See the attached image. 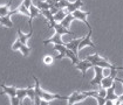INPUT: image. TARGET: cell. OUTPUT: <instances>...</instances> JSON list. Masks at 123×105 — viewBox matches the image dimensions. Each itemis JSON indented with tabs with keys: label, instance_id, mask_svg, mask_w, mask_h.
Returning a JSON list of instances; mask_svg holds the SVG:
<instances>
[{
	"label": "cell",
	"instance_id": "obj_1",
	"mask_svg": "<svg viewBox=\"0 0 123 105\" xmlns=\"http://www.w3.org/2000/svg\"><path fill=\"white\" fill-rule=\"evenodd\" d=\"M34 78V82H35V86H34V90H35V95H38L41 99H45V100H54V99H62V100H67L68 97H65V96H60V95H55V94H49V92H46L43 91L41 88H40V82L39 79L35 76H33Z\"/></svg>",
	"mask_w": 123,
	"mask_h": 105
},
{
	"label": "cell",
	"instance_id": "obj_2",
	"mask_svg": "<svg viewBox=\"0 0 123 105\" xmlns=\"http://www.w3.org/2000/svg\"><path fill=\"white\" fill-rule=\"evenodd\" d=\"M97 91H74L72 95L68 97V105H74L79 102H82L87 97H96Z\"/></svg>",
	"mask_w": 123,
	"mask_h": 105
},
{
	"label": "cell",
	"instance_id": "obj_3",
	"mask_svg": "<svg viewBox=\"0 0 123 105\" xmlns=\"http://www.w3.org/2000/svg\"><path fill=\"white\" fill-rule=\"evenodd\" d=\"M49 28H54L55 29V32L59 33L60 35H63V34H69V35H74V33L73 32H70L68 28L66 27H63L60 22H55V20H53V21H50L49 22Z\"/></svg>",
	"mask_w": 123,
	"mask_h": 105
},
{
	"label": "cell",
	"instance_id": "obj_4",
	"mask_svg": "<svg viewBox=\"0 0 123 105\" xmlns=\"http://www.w3.org/2000/svg\"><path fill=\"white\" fill-rule=\"evenodd\" d=\"M94 71H95V77L90 81V84L92 85H100L101 84V81L103 78V68L94 66Z\"/></svg>",
	"mask_w": 123,
	"mask_h": 105
},
{
	"label": "cell",
	"instance_id": "obj_5",
	"mask_svg": "<svg viewBox=\"0 0 123 105\" xmlns=\"http://www.w3.org/2000/svg\"><path fill=\"white\" fill-rule=\"evenodd\" d=\"M92 33H93V29L90 27V28H89V33L87 34V36L81 40V42H80V44H79V50L82 49V48H85L86 46H90V47H93V48H96V46L94 44V42L92 41Z\"/></svg>",
	"mask_w": 123,
	"mask_h": 105
},
{
	"label": "cell",
	"instance_id": "obj_6",
	"mask_svg": "<svg viewBox=\"0 0 123 105\" xmlns=\"http://www.w3.org/2000/svg\"><path fill=\"white\" fill-rule=\"evenodd\" d=\"M75 66L79 70L82 71V77H85L86 76V71H87L89 68H93V63L89 62L88 60H83V61H79Z\"/></svg>",
	"mask_w": 123,
	"mask_h": 105
},
{
	"label": "cell",
	"instance_id": "obj_7",
	"mask_svg": "<svg viewBox=\"0 0 123 105\" xmlns=\"http://www.w3.org/2000/svg\"><path fill=\"white\" fill-rule=\"evenodd\" d=\"M72 14H73L74 19H77V20H81V21H83L86 25L88 26V28H90V26H89V23H88V21H87V15L89 14L88 12H81V11H80V8H79V10L74 11Z\"/></svg>",
	"mask_w": 123,
	"mask_h": 105
},
{
	"label": "cell",
	"instance_id": "obj_8",
	"mask_svg": "<svg viewBox=\"0 0 123 105\" xmlns=\"http://www.w3.org/2000/svg\"><path fill=\"white\" fill-rule=\"evenodd\" d=\"M82 5H83V2H82L81 0H76V1H74V2H70L66 8H63V10L66 11L67 14H70V13H73L74 11L79 10Z\"/></svg>",
	"mask_w": 123,
	"mask_h": 105
},
{
	"label": "cell",
	"instance_id": "obj_9",
	"mask_svg": "<svg viewBox=\"0 0 123 105\" xmlns=\"http://www.w3.org/2000/svg\"><path fill=\"white\" fill-rule=\"evenodd\" d=\"M48 43H55V44H65L66 46V43L61 40V35L55 32V34L52 36L50 39H48V40H45L43 41V44H48Z\"/></svg>",
	"mask_w": 123,
	"mask_h": 105
},
{
	"label": "cell",
	"instance_id": "obj_10",
	"mask_svg": "<svg viewBox=\"0 0 123 105\" xmlns=\"http://www.w3.org/2000/svg\"><path fill=\"white\" fill-rule=\"evenodd\" d=\"M32 35H33V27L31 26V29H29V33L28 34H24L22 32H21V29H18V36H19V40L24 43V44H26L27 43V40L29 38H32Z\"/></svg>",
	"mask_w": 123,
	"mask_h": 105
},
{
	"label": "cell",
	"instance_id": "obj_11",
	"mask_svg": "<svg viewBox=\"0 0 123 105\" xmlns=\"http://www.w3.org/2000/svg\"><path fill=\"white\" fill-rule=\"evenodd\" d=\"M81 40H82V39L72 40L68 44H66V47L68 48V49H70V50H73V51H74V54H76V55H77V53H79V44H80Z\"/></svg>",
	"mask_w": 123,
	"mask_h": 105
},
{
	"label": "cell",
	"instance_id": "obj_12",
	"mask_svg": "<svg viewBox=\"0 0 123 105\" xmlns=\"http://www.w3.org/2000/svg\"><path fill=\"white\" fill-rule=\"evenodd\" d=\"M66 49L67 47L65 44H55L54 46V50L59 51V54H60L56 56V60H62L63 57H66Z\"/></svg>",
	"mask_w": 123,
	"mask_h": 105
},
{
	"label": "cell",
	"instance_id": "obj_13",
	"mask_svg": "<svg viewBox=\"0 0 123 105\" xmlns=\"http://www.w3.org/2000/svg\"><path fill=\"white\" fill-rule=\"evenodd\" d=\"M41 14V11L39 10L38 7H35V6H33V5H31V7H29V26L32 25V20L34 19L35 17H38Z\"/></svg>",
	"mask_w": 123,
	"mask_h": 105
},
{
	"label": "cell",
	"instance_id": "obj_14",
	"mask_svg": "<svg viewBox=\"0 0 123 105\" xmlns=\"http://www.w3.org/2000/svg\"><path fill=\"white\" fill-rule=\"evenodd\" d=\"M107 90V95H105V99H110V100H116L117 99V97L118 96L115 94V85L110 86V88H108V89H105Z\"/></svg>",
	"mask_w": 123,
	"mask_h": 105
},
{
	"label": "cell",
	"instance_id": "obj_15",
	"mask_svg": "<svg viewBox=\"0 0 123 105\" xmlns=\"http://www.w3.org/2000/svg\"><path fill=\"white\" fill-rule=\"evenodd\" d=\"M1 89H2V94H6L10 97L17 96V89L13 86H6L5 84H1Z\"/></svg>",
	"mask_w": 123,
	"mask_h": 105
},
{
	"label": "cell",
	"instance_id": "obj_16",
	"mask_svg": "<svg viewBox=\"0 0 123 105\" xmlns=\"http://www.w3.org/2000/svg\"><path fill=\"white\" fill-rule=\"evenodd\" d=\"M0 25H2V26H5V27H8V28H12V27H13V22H12V20H11L10 13H8L7 15H5V17H1Z\"/></svg>",
	"mask_w": 123,
	"mask_h": 105
},
{
	"label": "cell",
	"instance_id": "obj_17",
	"mask_svg": "<svg viewBox=\"0 0 123 105\" xmlns=\"http://www.w3.org/2000/svg\"><path fill=\"white\" fill-rule=\"evenodd\" d=\"M66 15H67L66 11L65 10H59L55 14H53V18H54V20H55V22H61Z\"/></svg>",
	"mask_w": 123,
	"mask_h": 105
},
{
	"label": "cell",
	"instance_id": "obj_18",
	"mask_svg": "<svg viewBox=\"0 0 123 105\" xmlns=\"http://www.w3.org/2000/svg\"><path fill=\"white\" fill-rule=\"evenodd\" d=\"M73 20H75V19H74L73 14L70 13V14H67L66 17L63 18V20H62V21H61L60 23H61V25H62L63 27H66V28H68V27L70 26V23H72V21H73Z\"/></svg>",
	"mask_w": 123,
	"mask_h": 105
},
{
	"label": "cell",
	"instance_id": "obj_19",
	"mask_svg": "<svg viewBox=\"0 0 123 105\" xmlns=\"http://www.w3.org/2000/svg\"><path fill=\"white\" fill-rule=\"evenodd\" d=\"M17 97L19 98L22 103L24 98L27 97V89H17Z\"/></svg>",
	"mask_w": 123,
	"mask_h": 105
},
{
	"label": "cell",
	"instance_id": "obj_20",
	"mask_svg": "<svg viewBox=\"0 0 123 105\" xmlns=\"http://www.w3.org/2000/svg\"><path fill=\"white\" fill-rule=\"evenodd\" d=\"M10 5L11 2H8L5 6H0V17H5V15H7L10 13Z\"/></svg>",
	"mask_w": 123,
	"mask_h": 105
},
{
	"label": "cell",
	"instance_id": "obj_21",
	"mask_svg": "<svg viewBox=\"0 0 123 105\" xmlns=\"http://www.w3.org/2000/svg\"><path fill=\"white\" fill-rule=\"evenodd\" d=\"M37 7H38L39 10H49L50 7H52V5H49L47 1H39L38 4H37Z\"/></svg>",
	"mask_w": 123,
	"mask_h": 105
},
{
	"label": "cell",
	"instance_id": "obj_22",
	"mask_svg": "<svg viewBox=\"0 0 123 105\" xmlns=\"http://www.w3.org/2000/svg\"><path fill=\"white\" fill-rule=\"evenodd\" d=\"M27 97H28L31 100L34 102V98H35V90H34L33 88H31V86L27 88Z\"/></svg>",
	"mask_w": 123,
	"mask_h": 105
},
{
	"label": "cell",
	"instance_id": "obj_23",
	"mask_svg": "<svg viewBox=\"0 0 123 105\" xmlns=\"http://www.w3.org/2000/svg\"><path fill=\"white\" fill-rule=\"evenodd\" d=\"M20 50H21V53H22V55L24 56H28V54L31 53V48L27 47L26 44H21V47H20Z\"/></svg>",
	"mask_w": 123,
	"mask_h": 105
},
{
	"label": "cell",
	"instance_id": "obj_24",
	"mask_svg": "<svg viewBox=\"0 0 123 105\" xmlns=\"http://www.w3.org/2000/svg\"><path fill=\"white\" fill-rule=\"evenodd\" d=\"M18 12H20V13H22V14H25V15L29 17V10L27 8V7H25L22 4H21L19 7H18Z\"/></svg>",
	"mask_w": 123,
	"mask_h": 105
},
{
	"label": "cell",
	"instance_id": "obj_25",
	"mask_svg": "<svg viewBox=\"0 0 123 105\" xmlns=\"http://www.w3.org/2000/svg\"><path fill=\"white\" fill-rule=\"evenodd\" d=\"M95 99L97 100V104H98V105H104V103H105V98H104V97H102V96H100L98 94L96 95Z\"/></svg>",
	"mask_w": 123,
	"mask_h": 105
},
{
	"label": "cell",
	"instance_id": "obj_26",
	"mask_svg": "<svg viewBox=\"0 0 123 105\" xmlns=\"http://www.w3.org/2000/svg\"><path fill=\"white\" fill-rule=\"evenodd\" d=\"M11 104L12 105H19V104H21V100H20L17 96H12V97H11Z\"/></svg>",
	"mask_w": 123,
	"mask_h": 105
},
{
	"label": "cell",
	"instance_id": "obj_27",
	"mask_svg": "<svg viewBox=\"0 0 123 105\" xmlns=\"http://www.w3.org/2000/svg\"><path fill=\"white\" fill-rule=\"evenodd\" d=\"M21 44H22V42H21L19 39H18V40H17V41H15L14 43H13V46H12V49H13V50H18V49H20Z\"/></svg>",
	"mask_w": 123,
	"mask_h": 105
},
{
	"label": "cell",
	"instance_id": "obj_28",
	"mask_svg": "<svg viewBox=\"0 0 123 105\" xmlns=\"http://www.w3.org/2000/svg\"><path fill=\"white\" fill-rule=\"evenodd\" d=\"M43 63L47 64V66L52 64V63H53V57H52V56H45V57H43Z\"/></svg>",
	"mask_w": 123,
	"mask_h": 105
},
{
	"label": "cell",
	"instance_id": "obj_29",
	"mask_svg": "<svg viewBox=\"0 0 123 105\" xmlns=\"http://www.w3.org/2000/svg\"><path fill=\"white\" fill-rule=\"evenodd\" d=\"M22 5L29 10V7H31V5H32V0H24V1H22Z\"/></svg>",
	"mask_w": 123,
	"mask_h": 105
},
{
	"label": "cell",
	"instance_id": "obj_30",
	"mask_svg": "<svg viewBox=\"0 0 123 105\" xmlns=\"http://www.w3.org/2000/svg\"><path fill=\"white\" fill-rule=\"evenodd\" d=\"M97 94H98L100 96H102V97H105V95H107V90L103 89V88H101V89L97 91Z\"/></svg>",
	"mask_w": 123,
	"mask_h": 105
},
{
	"label": "cell",
	"instance_id": "obj_31",
	"mask_svg": "<svg viewBox=\"0 0 123 105\" xmlns=\"http://www.w3.org/2000/svg\"><path fill=\"white\" fill-rule=\"evenodd\" d=\"M0 22H1V17H0Z\"/></svg>",
	"mask_w": 123,
	"mask_h": 105
},
{
	"label": "cell",
	"instance_id": "obj_32",
	"mask_svg": "<svg viewBox=\"0 0 123 105\" xmlns=\"http://www.w3.org/2000/svg\"><path fill=\"white\" fill-rule=\"evenodd\" d=\"M10 1H12V0H10Z\"/></svg>",
	"mask_w": 123,
	"mask_h": 105
}]
</instances>
